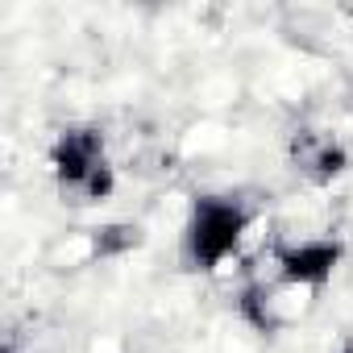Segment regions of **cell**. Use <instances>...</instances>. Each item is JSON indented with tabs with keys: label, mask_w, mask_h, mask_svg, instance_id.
<instances>
[{
	"label": "cell",
	"mask_w": 353,
	"mask_h": 353,
	"mask_svg": "<svg viewBox=\"0 0 353 353\" xmlns=\"http://www.w3.org/2000/svg\"><path fill=\"white\" fill-rule=\"evenodd\" d=\"M50 179L63 200L88 208L104 204L117 192V166L108 158V137L96 125H67L50 141Z\"/></svg>",
	"instance_id": "6da1fadb"
},
{
	"label": "cell",
	"mask_w": 353,
	"mask_h": 353,
	"mask_svg": "<svg viewBox=\"0 0 353 353\" xmlns=\"http://www.w3.org/2000/svg\"><path fill=\"white\" fill-rule=\"evenodd\" d=\"M250 225H254V208L241 196H216V192L196 196L183 221V237H179L183 266L196 274L221 270L241 250Z\"/></svg>",
	"instance_id": "7a4b0ae2"
},
{
	"label": "cell",
	"mask_w": 353,
	"mask_h": 353,
	"mask_svg": "<svg viewBox=\"0 0 353 353\" xmlns=\"http://www.w3.org/2000/svg\"><path fill=\"white\" fill-rule=\"evenodd\" d=\"M341 262H345L341 237H303V241H291L274 254V279L312 295L324 283H332Z\"/></svg>",
	"instance_id": "3957f363"
},
{
	"label": "cell",
	"mask_w": 353,
	"mask_h": 353,
	"mask_svg": "<svg viewBox=\"0 0 353 353\" xmlns=\"http://www.w3.org/2000/svg\"><path fill=\"white\" fill-rule=\"evenodd\" d=\"M287 162H291V170L299 174L303 183L328 188V183H336L341 174L349 170V145L336 133H328V129L303 125V129H295L287 137Z\"/></svg>",
	"instance_id": "277c9868"
},
{
	"label": "cell",
	"mask_w": 353,
	"mask_h": 353,
	"mask_svg": "<svg viewBox=\"0 0 353 353\" xmlns=\"http://www.w3.org/2000/svg\"><path fill=\"white\" fill-rule=\"evenodd\" d=\"M141 245V225H129V221H117V225H100L92 229V258L100 262H112V258H125Z\"/></svg>",
	"instance_id": "5b68a950"
},
{
	"label": "cell",
	"mask_w": 353,
	"mask_h": 353,
	"mask_svg": "<svg viewBox=\"0 0 353 353\" xmlns=\"http://www.w3.org/2000/svg\"><path fill=\"white\" fill-rule=\"evenodd\" d=\"M336 353H353V336H349V341H341V349H336Z\"/></svg>",
	"instance_id": "8992f818"
}]
</instances>
